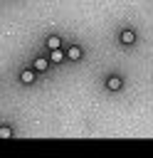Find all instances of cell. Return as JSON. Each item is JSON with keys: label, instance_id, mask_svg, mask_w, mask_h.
<instances>
[{"label": "cell", "instance_id": "6da1fadb", "mask_svg": "<svg viewBox=\"0 0 153 158\" xmlns=\"http://www.w3.org/2000/svg\"><path fill=\"white\" fill-rule=\"evenodd\" d=\"M116 42H118L121 47H133V44H138V32H136V27H131V25L118 27V32H116Z\"/></svg>", "mask_w": 153, "mask_h": 158}, {"label": "cell", "instance_id": "7a4b0ae2", "mask_svg": "<svg viewBox=\"0 0 153 158\" xmlns=\"http://www.w3.org/2000/svg\"><path fill=\"white\" fill-rule=\"evenodd\" d=\"M123 86H126V77H123L121 72H109V74L104 77V89H106V91L118 94V91H123Z\"/></svg>", "mask_w": 153, "mask_h": 158}, {"label": "cell", "instance_id": "3957f363", "mask_svg": "<svg viewBox=\"0 0 153 158\" xmlns=\"http://www.w3.org/2000/svg\"><path fill=\"white\" fill-rule=\"evenodd\" d=\"M37 77H39V74L32 69V64H30V67H22V69L17 72V81H20L22 86H32V84L37 81Z\"/></svg>", "mask_w": 153, "mask_h": 158}, {"label": "cell", "instance_id": "277c9868", "mask_svg": "<svg viewBox=\"0 0 153 158\" xmlns=\"http://www.w3.org/2000/svg\"><path fill=\"white\" fill-rule=\"evenodd\" d=\"M30 64H32V69H35L37 74H47L49 67H52V59H49V54H37Z\"/></svg>", "mask_w": 153, "mask_h": 158}, {"label": "cell", "instance_id": "5b68a950", "mask_svg": "<svg viewBox=\"0 0 153 158\" xmlns=\"http://www.w3.org/2000/svg\"><path fill=\"white\" fill-rule=\"evenodd\" d=\"M67 59L69 62H81L84 59V47L79 42H69L67 44Z\"/></svg>", "mask_w": 153, "mask_h": 158}, {"label": "cell", "instance_id": "8992f818", "mask_svg": "<svg viewBox=\"0 0 153 158\" xmlns=\"http://www.w3.org/2000/svg\"><path fill=\"white\" fill-rule=\"evenodd\" d=\"M47 54H49L52 64H64V62H69V59H67V47H59V49H47Z\"/></svg>", "mask_w": 153, "mask_h": 158}, {"label": "cell", "instance_id": "52a82bcc", "mask_svg": "<svg viewBox=\"0 0 153 158\" xmlns=\"http://www.w3.org/2000/svg\"><path fill=\"white\" fill-rule=\"evenodd\" d=\"M59 47H64V37H59V35H47L44 37V49H59Z\"/></svg>", "mask_w": 153, "mask_h": 158}, {"label": "cell", "instance_id": "ba28073f", "mask_svg": "<svg viewBox=\"0 0 153 158\" xmlns=\"http://www.w3.org/2000/svg\"><path fill=\"white\" fill-rule=\"evenodd\" d=\"M12 136H15L12 126H10V123H0V138H2V141H10Z\"/></svg>", "mask_w": 153, "mask_h": 158}]
</instances>
